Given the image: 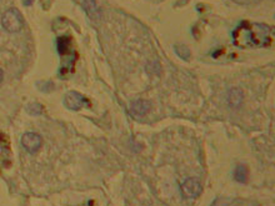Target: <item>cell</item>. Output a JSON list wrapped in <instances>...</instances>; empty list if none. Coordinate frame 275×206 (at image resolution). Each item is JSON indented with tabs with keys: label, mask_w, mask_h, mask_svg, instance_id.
<instances>
[{
	"label": "cell",
	"mask_w": 275,
	"mask_h": 206,
	"mask_svg": "<svg viewBox=\"0 0 275 206\" xmlns=\"http://www.w3.org/2000/svg\"><path fill=\"white\" fill-rule=\"evenodd\" d=\"M248 176H249L248 168L243 164L238 165L235 170H234V179H235L238 182H240V184H245V182L248 181Z\"/></svg>",
	"instance_id": "10"
},
{
	"label": "cell",
	"mask_w": 275,
	"mask_h": 206,
	"mask_svg": "<svg viewBox=\"0 0 275 206\" xmlns=\"http://www.w3.org/2000/svg\"><path fill=\"white\" fill-rule=\"evenodd\" d=\"M180 191H182V195L185 197V199H197V197L200 196L203 191L202 182H200L199 179L197 177H189V179L185 180L182 185H180Z\"/></svg>",
	"instance_id": "3"
},
{
	"label": "cell",
	"mask_w": 275,
	"mask_h": 206,
	"mask_svg": "<svg viewBox=\"0 0 275 206\" xmlns=\"http://www.w3.org/2000/svg\"><path fill=\"white\" fill-rule=\"evenodd\" d=\"M210 206H242L239 201L235 199H230V197H218L213 201Z\"/></svg>",
	"instance_id": "11"
},
{
	"label": "cell",
	"mask_w": 275,
	"mask_h": 206,
	"mask_svg": "<svg viewBox=\"0 0 275 206\" xmlns=\"http://www.w3.org/2000/svg\"><path fill=\"white\" fill-rule=\"evenodd\" d=\"M2 24L3 28L9 33H18L23 29L24 25V19H23L22 14L15 8H10L3 14L2 16Z\"/></svg>",
	"instance_id": "2"
},
{
	"label": "cell",
	"mask_w": 275,
	"mask_h": 206,
	"mask_svg": "<svg viewBox=\"0 0 275 206\" xmlns=\"http://www.w3.org/2000/svg\"><path fill=\"white\" fill-rule=\"evenodd\" d=\"M175 53L178 55L180 56V58L188 60L190 58V50L188 49V47H185V45L180 44V45H175Z\"/></svg>",
	"instance_id": "12"
},
{
	"label": "cell",
	"mask_w": 275,
	"mask_h": 206,
	"mask_svg": "<svg viewBox=\"0 0 275 206\" xmlns=\"http://www.w3.org/2000/svg\"><path fill=\"white\" fill-rule=\"evenodd\" d=\"M150 102L147 100H136L133 104L130 105V113L131 115H134L135 118H140V116H144L145 114H148V111L150 110Z\"/></svg>",
	"instance_id": "8"
},
{
	"label": "cell",
	"mask_w": 275,
	"mask_h": 206,
	"mask_svg": "<svg viewBox=\"0 0 275 206\" xmlns=\"http://www.w3.org/2000/svg\"><path fill=\"white\" fill-rule=\"evenodd\" d=\"M28 111H29L31 115H40L43 113V107L40 104L34 102V104H30L28 107Z\"/></svg>",
	"instance_id": "13"
},
{
	"label": "cell",
	"mask_w": 275,
	"mask_h": 206,
	"mask_svg": "<svg viewBox=\"0 0 275 206\" xmlns=\"http://www.w3.org/2000/svg\"><path fill=\"white\" fill-rule=\"evenodd\" d=\"M76 4H79L80 7L84 9L85 13L88 14V16L90 19L96 20L100 18V10L96 5L95 0H75Z\"/></svg>",
	"instance_id": "7"
},
{
	"label": "cell",
	"mask_w": 275,
	"mask_h": 206,
	"mask_svg": "<svg viewBox=\"0 0 275 206\" xmlns=\"http://www.w3.org/2000/svg\"><path fill=\"white\" fill-rule=\"evenodd\" d=\"M22 145L28 153L35 154L36 151H39V149L43 145V139L39 134L35 133H25L22 136Z\"/></svg>",
	"instance_id": "4"
},
{
	"label": "cell",
	"mask_w": 275,
	"mask_h": 206,
	"mask_svg": "<svg viewBox=\"0 0 275 206\" xmlns=\"http://www.w3.org/2000/svg\"><path fill=\"white\" fill-rule=\"evenodd\" d=\"M56 47H58L59 55L62 56V59L69 56V59H70L71 61L75 60L73 59V39H71L70 36H59L58 40H56Z\"/></svg>",
	"instance_id": "6"
},
{
	"label": "cell",
	"mask_w": 275,
	"mask_h": 206,
	"mask_svg": "<svg viewBox=\"0 0 275 206\" xmlns=\"http://www.w3.org/2000/svg\"><path fill=\"white\" fill-rule=\"evenodd\" d=\"M2 81H3V70L0 69V84H2Z\"/></svg>",
	"instance_id": "15"
},
{
	"label": "cell",
	"mask_w": 275,
	"mask_h": 206,
	"mask_svg": "<svg viewBox=\"0 0 275 206\" xmlns=\"http://www.w3.org/2000/svg\"><path fill=\"white\" fill-rule=\"evenodd\" d=\"M34 2H35V0H23V4H24L25 7H30Z\"/></svg>",
	"instance_id": "14"
},
{
	"label": "cell",
	"mask_w": 275,
	"mask_h": 206,
	"mask_svg": "<svg viewBox=\"0 0 275 206\" xmlns=\"http://www.w3.org/2000/svg\"><path fill=\"white\" fill-rule=\"evenodd\" d=\"M64 104L69 110L78 111L83 107H85V105H89V101L82 94L76 93V91H69L64 98Z\"/></svg>",
	"instance_id": "5"
},
{
	"label": "cell",
	"mask_w": 275,
	"mask_h": 206,
	"mask_svg": "<svg viewBox=\"0 0 275 206\" xmlns=\"http://www.w3.org/2000/svg\"><path fill=\"white\" fill-rule=\"evenodd\" d=\"M243 99H244V95H243V91L240 89L234 88L230 89L228 93V102L230 105V108L238 109L240 108V105L243 104Z\"/></svg>",
	"instance_id": "9"
},
{
	"label": "cell",
	"mask_w": 275,
	"mask_h": 206,
	"mask_svg": "<svg viewBox=\"0 0 275 206\" xmlns=\"http://www.w3.org/2000/svg\"><path fill=\"white\" fill-rule=\"evenodd\" d=\"M273 29L265 24L243 22L233 31V42L238 48H264L273 42Z\"/></svg>",
	"instance_id": "1"
}]
</instances>
